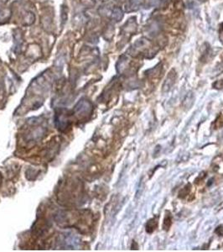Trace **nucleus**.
Listing matches in <instances>:
<instances>
[{
  "label": "nucleus",
  "mask_w": 223,
  "mask_h": 252,
  "mask_svg": "<svg viewBox=\"0 0 223 252\" xmlns=\"http://www.w3.org/2000/svg\"><path fill=\"white\" fill-rule=\"evenodd\" d=\"M176 77H177V74L174 69H172L170 72L168 73L166 78L164 80L163 86H162V91L164 92H166L168 91H170V88L174 86L176 81Z\"/></svg>",
  "instance_id": "1"
},
{
  "label": "nucleus",
  "mask_w": 223,
  "mask_h": 252,
  "mask_svg": "<svg viewBox=\"0 0 223 252\" xmlns=\"http://www.w3.org/2000/svg\"><path fill=\"white\" fill-rule=\"evenodd\" d=\"M112 20L115 22H119L121 21L122 19L123 18V11L121 8L119 7H115L112 10L111 13Z\"/></svg>",
  "instance_id": "2"
},
{
  "label": "nucleus",
  "mask_w": 223,
  "mask_h": 252,
  "mask_svg": "<svg viewBox=\"0 0 223 252\" xmlns=\"http://www.w3.org/2000/svg\"><path fill=\"white\" fill-rule=\"evenodd\" d=\"M194 100H195V96H194L193 92H190L186 95V97L185 98L184 101H183V106L186 109H189L192 107V105L194 103Z\"/></svg>",
  "instance_id": "3"
},
{
  "label": "nucleus",
  "mask_w": 223,
  "mask_h": 252,
  "mask_svg": "<svg viewBox=\"0 0 223 252\" xmlns=\"http://www.w3.org/2000/svg\"><path fill=\"white\" fill-rule=\"evenodd\" d=\"M157 227V220L156 218H153L150 220H148L146 225V231L148 233H152Z\"/></svg>",
  "instance_id": "4"
},
{
  "label": "nucleus",
  "mask_w": 223,
  "mask_h": 252,
  "mask_svg": "<svg viewBox=\"0 0 223 252\" xmlns=\"http://www.w3.org/2000/svg\"><path fill=\"white\" fill-rule=\"evenodd\" d=\"M67 13H68L67 6L65 4H62L60 7V20H61L62 25L66 23V20H67Z\"/></svg>",
  "instance_id": "5"
},
{
  "label": "nucleus",
  "mask_w": 223,
  "mask_h": 252,
  "mask_svg": "<svg viewBox=\"0 0 223 252\" xmlns=\"http://www.w3.org/2000/svg\"><path fill=\"white\" fill-rule=\"evenodd\" d=\"M13 36H14V51H16V49H20L23 40H22V36L20 33H15Z\"/></svg>",
  "instance_id": "6"
},
{
  "label": "nucleus",
  "mask_w": 223,
  "mask_h": 252,
  "mask_svg": "<svg viewBox=\"0 0 223 252\" xmlns=\"http://www.w3.org/2000/svg\"><path fill=\"white\" fill-rule=\"evenodd\" d=\"M171 225V216H170V213L167 212V214L166 216L164 218V223H163V228H164L165 230H168L170 229V227Z\"/></svg>",
  "instance_id": "7"
},
{
  "label": "nucleus",
  "mask_w": 223,
  "mask_h": 252,
  "mask_svg": "<svg viewBox=\"0 0 223 252\" xmlns=\"http://www.w3.org/2000/svg\"><path fill=\"white\" fill-rule=\"evenodd\" d=\"M82 3L87 8H92L96 4V0H81Z\"/></svg>",
  "instance_id": "8"
},
{
  "label": "nucleus",
  "mask_w": 223,
  "mask_h": 252,
  "mask_svg": "<svg viewBox=\"0 0 223 252\" xmlns=\"http://www.w3.org/2000/svg\"><path fill=\"white\" fill-rule=\"evenodd\" d=\"M159 3H160L159 0H148V4L151 7L158 6L159 4Z\"/></svg>",
  "instance_id": "9"
},
{
  "label": "nucleus",
  "mask_w": 223,
  "mask_h": 252,
  "mask_svg": "<svg viewBox=\"0 0 223 252\" xmlns=\"http://www.w3.org/2000/svg\"><path fill=\"white\" fill-rule=\"evenodd\" d=\"M213 86H214V87H215V86L217 87L216 88H221L223 87V81H222V80L217 81V82H215V83H214Z\"/></svg>",
  "instance_id": "10"
},
{
  "label": "nucleus",
  "mask_w": 223,
  "mask_h": 252,
  "mask_svg": "<svg viewBox=\"0 0 223 252\" xmlns=\"http://www.w3.org/2000/svg\"><path fill=\"white\" fill-rule=\"evenodd\" d=\"M221 30H223V23L221 24Z\"/></svg>",
  "instance_id": "11"
},
{
  "label": "nucleus",
  "mask_w": 223,
  "mask_h": 252,
  "mask_svg": "<svg viewBox=\"0 0 223 252\" xmlns=\"http://www.w3.org/2000/svg\"><path fill=\"white\" fill-rule=\"evenodd\" d=\"M142 0H136V2H137V3H138V2H141Z\"/></svg>",
  "instance_id": "12"
}]
</instances>
